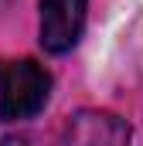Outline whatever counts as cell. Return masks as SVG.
I'll return each instance as SVG.
<instances>
[{"label": "cell", "instance_id": "7a4b0ae2", "mask_svg": "<svg viewBox=\"0 0 143 146\" xmlns=\"http://www.w3.org/2000/svg\"><path fill=\"white\" fill-rule=\"evenodd\" d=\"M85 7L89 0H41V48L51 54L72 51L85 27Z\"/></svg>", "mask_w": 143, "mask_h": 146}, {"label": "cell", "instance_id": "3957f363", "mask_svg": "<svg viewBox=\"0 0 143 146\" xmlns=\"http://www.w3.org/2000/svg\"><path fill=\"white\" fill-rule=\"evenodd\" d=\"M130 136L133 133H130L126 119H119L112 112H102V109H78L61 126V139L78 143V146H119Z\"/></svg>", "mask_w": 143, "mask_h": 146}, {"label": "cell", "instance_id": "6da1fadb", "mask_svg": "<svg viewBox=\"0 0 143 146\" xmlns=\"http://www.w3.org/2000/svg\"><path fill=\"white\" fill-rule=\"evenodd\" d=\"M51 75L34 58L0 61V122H21L44 109Z\"/></svg>", "mask_w": 143, "mask_h": 146}, {"label": "cell", "instance_id": "277c9868", "mask_svg": "<svg viewBox=\"0 0 143 146\" xmlns=\"http://www.w3.org/2000/svg\"><path fill=\"white\" fill-rule=\"evenodd\" d=\"M3 3H10V0H0V7H3Z\"/></svg>", "mask_w": 143, "mask_h": 146}]
</instances>
